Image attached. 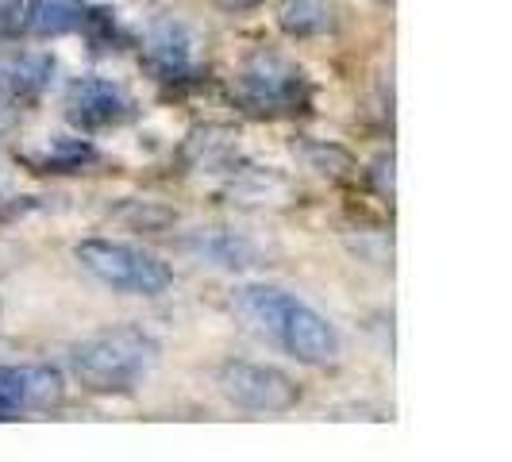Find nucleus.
<instances>
[{
    "label": "nucleus",
    "instance_id": "17",
    "mask_svg": "<svg viewBox=\"0 0 512 462\" xmlns=\"http://www.w3.org/2000/svg\"><path fill=\"white\" fill-rule=\"evenodd\" d=\"M12 128H16V108L8 97H0V135H8Z\"/></svg>",
    "mask_w": 512,
    "mask_h": 462
},
{
    "label": "nucleus",
    "instance_id": "7",
    "mask_svg": "<svg viewBox=\"0 0 512 462\" xmlns=\"http://www.w3.org/2000/svg\"><path fill=\"white\" fill-rule=\"evenodd\" d=\"M131 97L104 77H77L66 89V120L81 131H108L131 120Z\"/></svg>",
    "mask_w": 512,
    "mask_h": 462
},
{
    "label": "nucleus",
    "instance_id": "3",
    "mask_svg": "<svg viewBox=\"0 0 512 462\" xmlns=\"http://www.w3.org/2000/svg\"><path fill=\"white\" fill-rule=\"evenodd\" d=\"M74 258L89 278L131 297H162L174 285V270L162 258L124 239H81Z\"/></svg>",
    "mask_w": 512,
    "mask_h": 462
},
{
    "label": "nucleus",
    "instance_id": "9",
    "mask_svg": "<svg viewBox=\"0 0 512 462\" xmlns=\"http://www.w3.org/2000/svg\"><path fill=\"white\" fill-rule=\"evenodd\" d=\"M54 58L39 51H8L0 54V97L8 101H35L51 89Z\"/></svg>",
    "mask_w": 512,
    "mask_h": 462
},
{
    "label": "nucleus",
    "instance_id": "6",
    "mask_svg": "<svg viewBox=\"0 0 512 462\" xmlns=\"http://www.w3.org/2000/svg\"><path fill=\"white\" fill-rule=\"evenodd\" d=\"M201 31L181 16H158L143 35V58L158 81H185L201 66Z\"/></svg>",
    "mask_w": 512,
    "mask_h": 462
},
{
    "label": "nucleus",
    "instance_id": "1",
    "mask_svg": "<svg viewBox=\"0 0 512 462\" xmlns=\"http://www.w3.org/2000/svg\"><path fill=\"white\" fill-rule=\"evenodd\" d=\"M231 305H235V312L258 335H266L270 343H278L285 355H293L297 362L324 366V362L339 359V347L343 343H339L335 324L320 308L301 301L297 293L266 282H251V285H239L231 293Z\"/></svg>",
    "mask_w": 512,
    "mask_h": 462
},
{
    "label": "nucleus",
    "instance_id": "16",
    "mask_svg": "<svg viewBox=\"0 0 512 462\" xmlns=\"http://www.w3.org/2000/svg\"><path fill=\"white\" fill-rule=\"evenodd\" d=\"M374 170H378V174H374V178H378V193H382V197H393V154H382Z\"/></svg>",
    "mask_w": 512,
    "mask_h": 462
},
{
    "label": "nucleus",
    "instance_id": "10",
    "mask_svg": "<svg viewBox=\"0 0 512 462\" xmlns=\"http://www.w3.org/2000/svg\"><path fill=\"white\" fill-rule=\"evenodd\" d=\"M89 4L85 0H27V24L24 31L39 39H58L77 27L89 24Z\"/></svg>",
    "mask_w": 512,
    "mask_h": 462
},
{
    "label": "nucleus",
    "instance_id": "18",
    "mask_svg": "<svg viewBox=\"0 0 512 462\" xmlns=\"http://www.w3.org/2000/svg\"><path fill=\"white\" fill-rule=\"evenodd\" d=\"M224 12H247V8H258L262 0H216Z\"/></svg>",
    "mask_w": 512,
    "mask_h": 462
},
{
    "label": "nucleus",
    "instance_id": "12",
    "mask_svg": "<svg viewBox=\"0 0 512 462\" xmlns=\"http://www.w3.org/2000/svg\"><path fill=\"white\" fill-rule=\"evenodd\" d=\"M189 251L197 258H205L212 266H251L255 262V247L243 239V235H235V231H197V239H189Z\"/></svg>",
    "mask_w": 512,
    "mask_h": 462
},
{
    "label": "nucleus",
    "instance_id": "13",
    "mask_svg": "<svg viewBox=\"0 0 512 462\" xmlns=\"http://www.w3.org/2000/svg\"><path fill=\"white\" fill-rule=\"evenodd\" d=\"M235 131L228 128H197L189 135V143H185V158L193 162V166H201V170H216V166H224L235 151Z\"/></svg>",
    "mask_w": 512,
    "mask_h": 462
},
{
    "label": "nucleus",
    "instance_id": "5",
    "mask_svg": "<svg viewBox=\"0 0 512 462\" xmlns=\"http://www.w3.org/2000/svg\"><path fill=\"white\" fill-rule=\"evenodd\" d=\"M216 385L235 409L262 412V416L289 412L301 397L285 370L262 366V362H228V366H220Z\"/></svg>",
    "mask_w": 512,
    "mask_h": 462
},
{
    "label": "nucleus",
    "instance_id": "8",
    "mask_svg": "<svg viewBox=\"0 0 512 462\" xmlns=\"http://www.w3.org/2000/svg\"><path fill=\"white\" fill-rule=\"evenodd\" d=\"M62 393H66V385L54 366H39V362L0 366V416L51 409L62 401Z\"/></svg>",
    "mask_w": 512,
    "mask_h": 462
},
{
    "label": "nucleus",
    "instance_id": "4",
    "mask_svg": "<svg viewBox=\"0 0 512 462\" xmlns=\"http://www.w3.org/2000/svg\"><path fill=\"white\" fill-rule=\"evenodd\" d=\"M235 97L251 112H293L297 104H305L308 81L297 62L274 51H258L239 66Z\"/></svg>",
    "mask_w": 512,
    "mask_h": 462
},
{
    "label": "nucleus",
    "instance_id": "2",
    "mask_svg": "<svg viewBox=\"0 0 512 462\" xmlns=\"http://www.w3.org/2000/svg\"><path fill=\"white\" fill-rule=\"evenodd\" d=\"M158 362V339L147 328H104L70 351V370L93 393H124L139 385Z\"/></svg>",
    "mask_w": 512,
    "mask_h": 462
},
{
    "label": "nucleus",
    "instance_id": "15",
    "mask_svg": "<svg viewBox=\"0 0 512 462\" xmlns=\"http://www.w3.org/2000/svg\"><path fill=\"white\" fill-rule=\"evenodd\" d=\"M27 24V0H0V35H16Z\"/></svg>",
    "mask_w": 512,
    "mask_h": 462
},
{
    "label": "nucleus",
    "instance_id": "14",
    "mask_svg": "<svg viewBox=\"0 0 512 462\" xmlns=\"http://www.w3.org/2000/svg\"><path fill=\"white\" fill-rule=\"evenodd\" d=\"M35 158H39V166H47V170H70V166H81V162H89V158H93V147H89L85 139L51 135V139L43 143V151L35 154Z\"/></svg>",
    "mask_w": 512,
    "mask_h": 462
},
{
    "label": "nucleus",
    "instance_id": "11",
    "mask_svg": "<svg viewBox=\"0 0 512 462\" xmlns=\"http://www.w3.org/2000/svg\"><path fill=\"white\" fill-rule=\"evenodd\" d=\"M335 24L328 0H282L278 4V27L293 39H316L328 35Z\"/></svg>",
    "mask_w": 512,
    "mask_h": 462
}]
</instances>
